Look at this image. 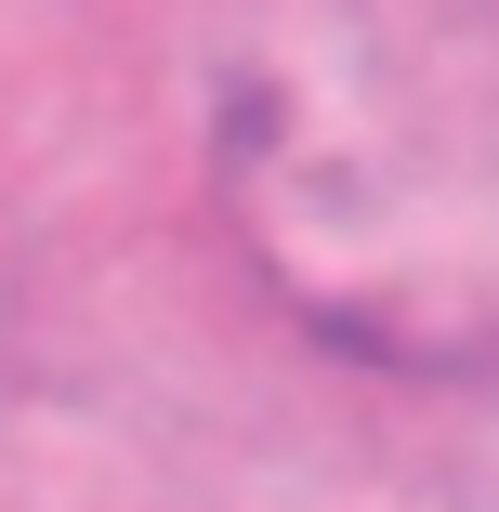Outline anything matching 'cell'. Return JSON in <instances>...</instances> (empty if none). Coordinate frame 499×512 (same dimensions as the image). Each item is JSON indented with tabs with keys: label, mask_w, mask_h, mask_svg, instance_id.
<instances>
[{
	"label": "cell",
	"mask_w": 499,
	"mask_h": 512,
	"mask_svg": "<svg viewBox=\"0 0 499 512\" xmlns=\"http://www.w3.org/2000/svg\"><path fill=\"white\" fill-rule=\"evenodd\" d=\"M197 145L289 329L381 381H499V0H224Z\"/></svg>",
	"instance_id": "1"
}]
</instances>
